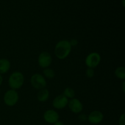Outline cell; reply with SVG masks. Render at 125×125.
Returning a JSON list of instances; mask_svg holds the SVG:
<instances>
[{"mask_svg":"<svg viewBox=\"0 0 125 125\" xmlns=\"http://www.w3.org/2000/svg\"><path fill=\"white\" fill-rule=\"evenodd\" d=\"M119 125H125V114H123L119 118Z\"/></svg>","mask_w":125,"mask_h":125,"instance_id":"cell-18","label":"cell"},{"mask_svg":"<svg viewBox=\"0 0 125 125\" xmlns=\"http://www.w3.org/2000/svg\"><path fill=\"white\" fill-rule=\"evenodd\" d=\"M122 2H123V7H125V0H123V1H122Z\"/></svg>","mask_w":125,"mask_h":125,"instance_id":"cell-23","label":"cell"},{"mask_svg":"<svg viewBox=\"0 0 125 125\" xmlns=\"http://www.w3.org/2000/svg\"><path fill=\"white\" fill-rule=\"evenodd\" d=\"M63 95H64L65 97L67 98L72 99L75 96V92L73 89L70 87H67L65 89L64 91H63Z\"/></svg>","mask_w":125,"mask_h":125,"instance_id":"cell-14","label":"cell"},{"mask_svg":"<svg viewBox=\"0 0 125 125\" xmlns=\"http://www.w3.org/2000/svg\"><path fill=\"white\" fill-rule=\"evenodd\" d=\"M101 62V56L98 52H93L89 54L85 58V63L88 68H94L97 67Z\"/></svg>","mask_w":125,"mask_h":125,"instance_id":"cell-5","label":"cell"},{"mask_svg":"<svg viewBox=\"0 0 125 125\" xmlns=\"http://www.w3.org/2000/svg\"><path fill=\"white\" fill-rule=\"evenodd\" d=\"M2 81H3V79H2V76H1V74H0V86H1V84H2Z\"/></svg>","mask_w":125,"mask_h":125,"instance_id":"cell-21","label":"cell"},{"mask_svg":"<svg viewBox=\"0 0 125 125\" xmlns=\"http://www.w3.org/2000/svg\"><path fill=\"white\" fill-rule=\"evenodd\" d=\"M94 74H95V71H94V68H88L85 71V75L87 78H93L94 76Z\"/></svg>","mask_w":125,"mask_h":125,"instance_id":"cell-16","label":"cell"},{"mask_svg":"<svg viewBox=\"0 0 125 125\" xmlns=\"http://www.w3.org/2000/svg\"><path fill=\"white\" fill-rule=\"evenodd\" d=\"M43 74L47 79H53L55 77V72L51 68H46L44 69Z\"/></svg>","mask_w":125,"mask_h":125,"instance_id":"cell-15","label":"cell"},{"mask_svg":"<svg viewBox=\"0 0 125 125\" xmlns=\"http://www.w3.org/2000/svg\"><path fill=\"white\" fill-rule=\"evenodd\" d=\"M78 119L79 120V121L81 122H85V120H87V116L85 114H81L79 115L78 117Z\"/></svg>","mask_w":125,"mask_h":125,"instance_id":"cell-17","label":"cell"},{"mask_svg":"<svg viewBox=\"0 0 125 125\" xmlns=\"http://www.w3.org/2000/svg\"><path fill=\"white\" fill-rule=\"evenodd\" d=\"M24 78L20 72H15L10 74L8 80L9 85L11 89L17 90L22 87L24 84Z\"/></svg>","mask_w":125,"mask_h":125,"instance_id":"cell-2","label":"cell"},{"mask_svg":"<svg viewBox=\"0 0 125 125\" xmlns=\"http://www.w3.org/2000/svg\"><path fill=\"white\" fill-rule=\"evenodd\" d=\"M115 74L120 79H125V68L124 67H118L115 71Z\"/></svg>","mask_w":125,"mask_h":125,"instance_id":"cell-13","label":"cell"},{"mask_svg":"<svg viewBox=\"0 0 125 125\" xmlns=\"http://www.w3.org/2000/svg\"><path fill=\"white\" fill-rule=\"evenodd\" d=\"M31 84L32 86L35 89L41 90L46 86V81L45 77L39 73L33 74L31 78Z\"/></svg>","mask_w":125,"mask_h":125,"instance_id":"cell-4","label":"cell"},{"mask_svg":"<svg viewBox=\"0 0 125 125\" xmlns=\"http://www.w3.org/2000/svg\"><path fill=\"white\" fill-rule=\"evenodd\" d=\"M68 99L62 94L55 97L52 101V106L55 109H62L68 105Z\"/></svg>","mask_w":125,"mask_h":125,"instance_id":"cell-7","label":"cell"},{"mask_svg":"<svg viewBox=\"0 0 125 125\" xmlns=\"http://www.w3.org/2000/svg\"><path fill=\"white\" fill-rule=\"evenodd\" d=\"M72 51V46L69 40H62L59 42L55 46V55L59 59L63 60L69 56Z\"/></svg>","mask_w":125,"mask_h":125,"instance_id":"cell-1","label":"cell"},{"mask_svg":"<svg viewBox=\"0 0 125 125\" xmlns=\"http://www.w3.org/2000/svg\"><path fill=\"white\" fill-rule=\"evenodd\" d=\"M54 125H64V124H63V122H60V121H57V122L54 123Z\"/></svg>","mask_w":125,"mask_h":125,"instance_id":"cell-20","label":"cell"},{"mask_svg":"<svg viewBox=\"0 0 125 125\" xmlns=\"http://www.w3.org/2000/svg\"><path fill=\"white\" fill-rule=\"evenodd\" d=\"M37 99L40 102H45L47 101L50 96V92L49 90L46 88L39 90L37 94Z\"/></svg>","mask_w":125,"mask_h":125,"instance_id":"cell-12","label":"cell"},{"mask_svg":"<svg viewBox=\"0 0 125 125\" xmlns=\"http://www.w3.org/2000/svg\"><path fill=\"white\" fill-rule=\"evenodd\" d=\"M10 68V62L7 59H0V74H5Z\"/></svg>","mask_w":125,"mask_h":125,"instance_id":"cell-11","label":"cell"},{"mask_svg":"<svg viewBox=\"0 0 125 125\" xmlns=\"http://www.w3.org/2000/svg\"><path fill=\"white\" fill-rule=\"evenodd\" d=\"M43 118L45 121L50 124H54L59 119V115L56 111L52 109L47 110L43 114Z\"/></svg>","mask_w":125,"mask_h":125,"instance_id":"cell-8","label":"cell"},{"mask_svg":"<svg viewBox=\"0 0 125 125\" xmlns=\"http://www.w3.org/2000/svg\"><path fill=\"white\" fill-rule=\"evenodd\" d=\"M70 45L72 46H75L78 45V42L76 39H72L70 41Z\"/></svg>","mask_w":125,"mask_h":125,"instance_id":"cell-19","label":"cell"},{"mask_svg":"<svg viewBox=\"0 0 125 125\" xmlns=\"http://www.w3.org/2000/svg\"><path fill=\"white\" fill-rule=\"evenodd\" d=\"M125 82H123V86H122V87H123V92H125Z\"/></svg>","mask_w":125,"mask_h":125,"instance_id":"cell-22","label":"cell"},{"mask_svg":"<svg viewBox=\"0 0 125 125\" xmlns=\"http://www.w3.org/2000/svg\"><path fill=\"white\" fill-rule=\"evenodd\" d=\"M104 115L100 111H94L87 116V120L92 124H99L103 121Z\"/></svg>","mask_w":125,"mask_h":125,"instance_id":"cell-10","label":"cell"},{"mask_svg":"<svg viewBox=\"0 0 125 125\" xmlns=\"http://www.w3.org/2000/svg\"><path fill=\"white\" fill-rule=\"evenodd\" d=\"M3 100L4 102L7 106H13L18 103L19 95L15 90L10 89L4 94Z\"/></svg>","mask_w":125,"mask_h":125,"instance_id":"cell-3","label":"cell"},{"mask_svg":"<svg viewBox=\"0 0 125 125\" xmlns=\"http://www.w3.org/2000/svg\"><path fill=\"white\" fill-rule=\"evenodd\" d=\"M68 106L70 111L74 114H79L83 110V105L79 100L77 98L71 99L68 101Z\"/></svg>","mask_w":125,"mask_h":125,"instance_id":"cell-9","label":"cell"},{"mask_svg":"<svg viewBox=\"0 0 125 125\" xmlns=\"http://www.w3.org/2000/svg\"><path fill=\"white\" fill-rule=\"evenodd\" d=\"M52 57L51 54L46 51H43L39 54L38 57V63L43 68H46L51 65Z\"/></svg>","mask_w":125,"mask_h":125,"instance_id":"cell-6","label":"cell"}]
</instances>
